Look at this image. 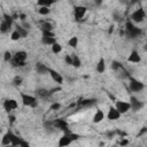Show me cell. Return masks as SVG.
<instances>
[{
    "label": "cell",
    "instance_id": "cell-24",
    "mask_svg": "<svg viewBox=\"0 0 147 147\" xmlns=\"http://www.w3.org/2000/svg\"><path fill=\"white\" fill-rule=\"evenodd\" d=\"M51 49H52V52L54 54H60L62 52V45L59 44L57 41H55L53 45H51Z\"/></svg>",
    "mask_w": 147,
    "mask_h": 147
},
{
    "label": "cell",
    "instance_id": "cell-35",
    "mask_svg": "<svg viewBox=\"0 0 147 147\" xmlns=\"http://www.w3.org/2000/svg\"><path fill=\"white\" fill-rule=\"evenodd\" d=\"M60 108H61V103H59V102H54L51 106V110H59Z\"/></svg>",
    "mask_w": 147,
    "mask_h": 147
},
{
    "label": "cell",
    "instance_id": "cell-27",
    "mask_svg": "<svg viewBox=\"0 0 147 147\" xmlns=\"http://www.w3.org/2000/svg\"><path fill=\"white\" fill-rule=\"evenodd\" d=\"M40 29H41V31H53V30H54L53 25H52L49 22H42Z\"/></svg>",
    "mask_w": 147,
    "mask_h": 147
},
{
    "label": "cell",
    "instance_id": "cell-13",
    "mask_svg": "<svg viewBox=\"0 0 147 147\" xmlns=\"http://www.w3.org/2000/svg\"><path fill=\"white\" fill-rule=\"evenodd\" d=\"M127 62H131V63H140V62H141V56H140V54L138 53V51L133 49V51L130 53V55H129V57H127Z\"/></svg>",
    "mask_w": 147,
    "mask_h": 147
},
{
    "label": "cell",
    "instance_id": "cell-45",
    "mask_svg": "<svg viewBox=\"0 0 147 147\" xmlns=\"http://www.w3.org/2000/svg\"><path fill=\"white\" fill-rule=\"evenodd\" d=\"M54 1H56V0H54Z\"/></svg>",
    "mask_w": 147,
    "mask_h": 147
},
{
    "label": "cell",
    "instance_id": "cell-40",
    "mask_svg": "<svg viewBox=\"0 0 147 147\" xmlns=\"http://www.w3.org/2000/svg\"><path fill=\"white\" fill-rule=\"evenodd\" d=\"M114 20H115L116 22H119V21L122 20V16H121V15H117V14L115 13V14H114Z\"/></svg>",
    "mask_w": 147,
    "mask_h": 147
},
{
    "label": "cell",
    "instance_id": "cell-19",
    "mask_svg": "<svg viewBox=\"0 0 147 147\" xmlns=\"http://www.w3.org/2000/svg\"><path fill=\"white\" fill-rule=\"evenodd\" d=\"M15 30L20 33V36H21V38H26L28 37V34H29V31L26 30V29H24L22 25H16V28H15Z\"/></svg>",
    "mask_w": 147,
    "mask_h": 147
},
{
    "label": "cell",
    "instance_id": "cell-12",
    "mask_svg": "<svg viewBox=\"0 0 147 147\" xmlns=\"http://www.w3.org/2000/svg\"><path fill=\"white\" fill-rule=\"evenodd\" d=\"M72 142V139H71V136H70V132H65L60 139H59V146L60 147H64V146H69L70 144Z\"/></svg>",
    "mask_w": 147,
    "mask_h": 147
},
{
    "label": "cell",
    "instance_id": "cell-20",
    "mask_svg": "<svg viewBox=\"0 0 147 147\" xmlns=\"http://www.w3.org/2000/svg\"><path fill=\"white\" fill-rule=\"evenodd\" d=\"M56 41V38L55 37H41V42L44 44V45H47V46H51V45H53L54 42Z\"/></svg>",
    "mask_w": 147,
    "mask_h": 147
},
{
    "label": "cell",
    "instance_id": "cell-15",
    "mask_svg": "<svg viewBox=\"0 0 147 147\" xmlns=\"http://www.w3.org/2000/svg\"><path fill=\"white\" fill-rule=\"evenodd\" d=\"M103 119H105V113H103L101 109H96V111L94 113V115H93V118H92L93 123L98 124V123H101Z\"/></svg>",
    "mask_w": 147,
    "mask_h": 147
},
{
    "label": "cell",
    "instance_id": "cell-10",
    "mask_svg": "<svg viewBox=\"0 0 147 147\" xmlns=\"http://www.w3.org/2000/svg\"><path fill=\"white\" fill-rule=\"evenodd\" d=\"M48 75L51 76V78L56 83V84H59V85H61V84H63V77H62V75L60 74V72H57L56 70H54V69H48Z\"/></svg>",
    "mask_w": 147,
    "mask_h": 147
},
{
    "label": "cell",
    "instance_id": "cell-11",
    "mask_svg": "<svg viewBox=\"0 0 147 147\" xmlns=\"http://www.w3.org/2000/svg\"><path fill=\"white\" fill-rule=\"evenodd\" d=\"M122 115L119 114V111L114 107V106H110L109 109H108V113H107V118L109 121H116L121 117Z\"/></svg>",
    "mask_w": 147,
    "mask_h": 147
},
{
    "label": "cell",
    "instance_id": "cell-22",
    "mask_svg": "<svg viewBox=\"0 0 147 147\" xmlns=\"http://www.w3.org/2000/svg\"><path fill=\"white\" fill-rule=\"evenodd\" d=\"M71 59H72V67L74 68H80V65H82V61H80V59L78 57V55H76V54H71Z\"/></svg>",
    "mask_w": 147,
    "mask_h": 147
},
{
    "label": "cell",
    "instance_id": "cell-14",
    "mask_svg": "<svg viewBox=\"0 0 147 147\" xmlns=\"http://www.w3.org/2000/svg\"><path fill=\"white\" fill-rule=\"evenodd\" d=\"M13 136H14V133H13L11 131H7V132L2 136L1 145H2V146H9V145H10V142H11Z\"/></svg>",
    "mask_w": 147,
    "mask_h": 147
},
{
    "label": "cell",
    "instance_id": "cell-2",
    "mask_svg": "<svg viewBox=\"0 0 147 147\" xmlns=\"http://www.w3.org/2000/svg\"><path fill=\"white\" fill-rule=\"evenodd\" d=\"M125 31H126V36L131 39L139 37L142 33V30L140 28H137L132 22H126L125 24Z\"/></svg>",
    "mask_w": 147,
    "mask_h": 147
},
{
    "label": "cell",
    "instance_id": "cell-36",
    "mask_svg": "<svg viewBox=\"0 0 147 147\" xmlns=\"http://www.w3.org/2000/svg\"><path fill=\"white\" fill-rule=\"evenodd\" d=\"M42 36L44 37H55L54 31H42Z\"/></svg>",
    "mask_w": 147,
    "mask_h": 147
},
{
    "label": "cell",
    "instance_id": "cell-26",
    "mask_svg": "<svg viewBox=\"0 0 147 147\" xmlns=\"http://www.w3.org/2000/svg\"><path fill=\"white\" fill-rule=\"evenodd\" d=\"M68 46L71 47V48H76L78 46V38L76 36L71 37L69 40H68Z\"/></svg>",
    "mask_w": 147,
    "mask_h": 147
},
{
    "label": "cell",
    "instance_id": "cell-4",
    "mask_svg": "<svg viewBox=\"0 0 147 147\" xmlns=\"http://www.w3.org/2000/svg\"><path fill=\"white\" fill-rule=\"evenodd\" d=\"M2 106H3L5 111L10 113V111H13V110L17 109V107H18V102H17V100H16V99L8 98V99H6V100L3 101Z\"/></svg>",
    "mask_w": 147,
    "mask_h": 147
},
{
    "label": "cell",
    "instance_id": "cell-5",
    "mask_svg": "<svg viewBox=\"0 0 147 147\" xmlns=\"http://www.w3.org/2000/svg\"><path fill=\"white\" fill-rule=\"evenodd\" d=\"M129 103H130V110L132 111H139L142 107H144V102L140 101L137 96L131 95L129 99Z\"/></svg>",
    "mask_w": 147,
    "mask_h": 147
},
{
    "label": "cell",
    "instance_id": "cell-38",
    "mask_svg": "<svg viewBox=\"0 0 147 147\" xmlns=\"http://www.w3.org/2000/svg\"><path fill=\"white\" fill-rule=\"evenodd\" d=\"M21 25H22V26H23V28H24V29H26V30H28V31H29V30H30V29H31V24H30V23H28V22H25V21H23V22H22V24H21Z\"/></svg>",
    "mask_w": 147,
    "mask_h": 147
},
{
    "label": "cell",
    "instance_id": "cell-23",
    "mask_svg": "<svg viewBox=\"0 0 147 147\" xmlns=\"http://www.w3.org/2000/svg\"><path fill=\"white\" fill-rule=\"evenodd\" d=\"M36 94H37L39 98L45 99V98H47L51 93H49V91H48V90H46V88H38V90L36 91Z\"/></svg>",
    "mask_w": 147,
    "mask_h": 147
},
{
    "label": "cell",
    "instance_id": "cell-9",
    "mask_svg": "<svg viewBox=\"0 0 147 147\" xmlns=\"http://www.w3.org/2000/svg\"><path fill=\"white\" fill-rule=\"evenodd\" d=\"M52 125H53V127H55V129H57V130H61V131H64V132H69V131H68V123H67L64 119H62V118L55 119V121L52 123Z\"/></svg>",
    "mask_w": 147,
    "mask_h": 147
},
{
    "label": "cell",
    "instance_id": "cell-1",
    "mask_svg": "<svg viewBox=\"0 0 147 147\" xmlns=\"http://www.w3.org/2000/svg\"><path fill=\"white\" fill-rule=\"evenodd\" d=\"M21 101H22V105L25 107H30V108H37L38 107L37 98L31 95V94H28V93L21 92Z\"/></svg>",
    "mask_w": 147,
    "mask_h": 147
},
{
    "label": "cell",
    "instance_id": "cell-30",
    "mask_svg": "<svg viewBox=\"0 0 147 147\" xmlns=\"http://www.w3.org/2000/svg\"><path fill=\"white\" fill-rule=\"evenodd\" d=\"M2 20H3V21H6L10 26H11V25H13V23H14V18H13V16H10V15H8V14H6V13H3Z\"/></svg>",
    "mask_w": 147,
    "mask_h": 147
},
{
    "label": "cell",
    "instance_id": "cell-28",
    "mask_svg": "<svg viewBox=\"0 0 147 147\" xmlns=\"http://www.w3.org/2000/svg\"><path fill=\"white\" fill-rule=\"evenodd\" d=\"M54 2H55L54 0H37L38 6H46V7H51Z\"/></svg>",
    "mask_w": 147,
    "mask_h": 147
},
{
    "label": "cell",
    "instance_id": "cell-39",
    "mask_svg": "<svg viewBox=\"0 0 147 147\" xmlns=\"http://www.w3.org/2000/svg\"><path fill=\"white\" fill-rule=\"evenodd\" d=\"M29 142L28 141H25L24 139H21V141H20V147H29Z\"/></svg>",
    "mask_w": 147,
    "mask_h": 147
},
{
    "label": "cell",
    "instance_id": "cell-33",
    "mask_svg": "<svg viewBox=\"0 0 147 147\" xmlns=\"http://www.w3.org/2000/svg\"><path fill=\"white\" fill-rule=\"evenodd\" d=\"M10 39L13 40V41H16V40H20L21 39V36H20V33L16 31V30H14L11 33H10Z\"/></svg>",
    "mask_w": 147,
    "mask_h": 147
},
{
    "label": "cell",
    "instance_id": "cell-37",
    "mask_svg": "<svg viewBox=\"0 0 147 147\" xmlns=\"http://www.w3.org/2000/svg\"><path fill=\"white\" fill-rule=\"evenodd\" d=\"M64 62H65L68 65H71V64H72V59H71V55H65V56H64Z\"/></svg>",
    "mask_w": 147,
    "mask_h": 147
},
{
    "label": "cell",
    "instance_id": "cell-31",
    "mask_svg": "<svg viewBox=\"0 0 147 147\" xmlns=\"http://www.w3.org/2000/svg\"><path fill=\"white\" fill-rule=\"evenodd\" d=\"M21 139H22V138H20L18 136L14 134V136H13V139H11V142H10V146H14V147L20 146V141H21Z\"/></svg>",
    "mask_w": 147,
    "mask_h": 147
},
{
    "label": "cell",
    "instance_id": "cell-44",
    "mask_svg": "<svg viewBox=\"0 0 147 147\" xmlns=\"http://www.w3.org/2000/svg\"><path fill=\"white\" fill-rule=\"evenodd\" d=\"M100 1H101V0H98V3H100Z\"/></svg>",
    "mask_w": 147,
    "mask_h": 147
},
{
    "label": "cell",
    "instance_id": "cell-21",
    "mask_svg": "<svg viewBox=\"0 0 147 147\" xmlns=\"http://www.w3.org/2000/svg\"><path fill=\"white\" fill-rule=\"evenodd\" d=\"M11 29V26L6 22V21H1L0 22V33H7L9 30Z\"/></svg>",
    "mask_w": 147,
    "mask_h": 147
},
{
    "label": "cell",
    "instance_id": "cell-34",
    "mask_svg": "<svg viewBox=\"0 0 147 147\" xmlns=\"http://www.w3.org/2000/svg\"><path fill=\"white\" fill-rule=\"evenodd\" d=\"M11 59H13V54H11L9 51H6V52L3 53V60H5L6 62H9Z\"/></svg>",
    "mask_w": 147,
    "mask_h": 147
},
{
    "label": "cell",
    "instance_id": "cell-18",
    "mask_svg": "<svg viewBox=\"0 0 147 147\" xmlns=\"http://www.w3.org/2000/svg\"><path fill=\"white\" fill-rule=\"evenodd\" d=\"M106 70V61L103 57H100L98 63H96V72L98 74H103Z\"/></svg>",
    "mask_w": 147,
    "mask_h": 147
},
{
    "label": "cell",
    "instance_id": "cell-41",
    "mask_svg": "<svg viewBox=\"0 0 147 147\" xmlns=\"http://www.w3.org/2000/svg\"><path fill=\"white\" fill-rule=\"evenodd\" d=\"M127 144H129V141H127V140H123V141H121V142H119V145H121V146H125V145H127Z\"/></svg>",
    "mask_w": 147,
    "mask_h": 147
},
{
    "label": "cell",
    "instance_id": "cell-8",
    "mask_svg": "<svg viewBox=\"0 0 147 147\" xmlns=\"http://www.w3.org/2000/svg\"><path fill=\"white\" fill-rule=\"evenodd\" d=\"M87 11V8L85 6H75L74 7V16L76 20H82Z\"/></svg>",
    "mask_w": 147,
    "mask_h": 147
},
{
    "label": "cell",
    "instance_id": "cell-42",
    "mask_svg": "<svg viewBox=\"0 0 147 147\" xmlns=\"http://www.w3.org/2000/svg\"><path fill=\"white\" fill-rule=\"evenodd\" d=\"M113 28H114V26H110V29H109V31H108V32H109V33H111V32H113V30H114V29H113Z\"/></svg>",
    "mask_w": 147,
    "mask_h": 147
},
{
    "label": "cell",
    "instance_id": "cell-25",
    "mask_svg": "<svg viewBox=\"0 0 147 147\" xmlns=\"http://www.w3.org/2000/svg\"><path fill=\"white\" fill-rule=\"evenodd\" d=\"M38 13L42 16H46L51 13V7H46V6H39L38 8Z\"/></svg>",
    "mask_w": 147,
    "mask_h": 147
},
{
    "label": "cell",
    "instance_id": "cell-43",
    "mask_svg": "<svg viewBox=\"0 0 147 147\" xmlns=\"http://www.w3.org/2000/svg\"><path fill=\"white\" fill-rule=\"evenodd\" d=\"M1 21H2V17H0V22H1Z\"/></svg>",
    "mask_w": 147,
    "mask_h": 147
},
{
    "label": "cell",
    "instance_id": "cell-17",
    "mask_svg": "<svg viewBox=\"0 0 147 147\" xmlns=\"http://www.w3.org/2000/svg\"><path fill=\"white\" fill-rule=\"evenodd\" d=\"M36 71H37V74H39V75H46V74H48V67L47 65H45L44 63H37L36 64Z\"/></svg>",
    "mask_w": 147,
    "mask_h": 147
},
{
    "label": "cell",
    "instance_id": "cell-6",
    "mask_svg": "<svg viewBox=\"0 0 147 147\" xmlns=\"http://www.w3.org/2000/svg\"><path fill=\"white\" fill-rule=\"evenodd\" d=\"M145 17H146V14H145L144 9L139 8L131 14V22L132 23H141V22H144Z\"/></svg>",
    "mask_w": 147,
    "mask_h": 147
},
{
    "label": "cell",
    "instance_id": "cell-7",
    "mask_svg": "<svg viewBox=\"0 0 147 147\" xmlns=\"http://www.w3.org/2000/svg\"><path fill=\"white\" fill-rule=\"evenodd\" d=\"M114 107L119 111L121 115L126 114V113L130 110V103H129L127 101H124V100H117V101L115 102V106H114Z\"/></svg>",
    "mask_w": 147,
    "mask_h": 147
},
{
    "label": "cell",
    "instance_id": "cell-29",
    "mask_svg": "<svg viewBox=\"0 0 147 147\" xmlns=\"http://www.w3.org/2000/svg\"><path fill=\"white\" fill-rule=\"evenodd\" d=\"M110 68L114 70V71H117L122 68V63L119 61H116V60H113L111 63H110Z\"/></svg>",
    "mask_w": 147,
    "mask_h": 147
},
{
    "label": "cell",
    "instance_id": "cell-16",
    "mask_svg": "<svg viewBox=\"0 0 147 147\" xmlns=\"http://www.w3.org/2000/svg\"><path fill=\"white\" fill-rule=\"evenodd\" d=\"M13 56H14V59H16L17 61L25 62L26 59H28V53H26L25 51H17Z\"/></svg>",
    "mask_w": 147,
    "mask_h": 147
},
{
    "label": "cell",
    "instance_id": "cell-3",
    "mask_svg": "<svg viewBox=\"0 0 147 147\" xmlns=\"http://www.w3.org/2000/svg\"><path fill=\"white\" fill-rule=\"evenodd\" d=\"M129 87L132 92H141L144 88H145V84L139 80V79H136L133 77H129Z\"/></svg>",
    "mask_w": 147,
    "mask_h": 147
},
{
    "label": "cell",
    "instance_id": "cell-32",
    "mask_svg": "<svg viewBox=\"0 0 147 147\" xmlns=\"http://www.w3.org/2000/svg\"><path fill=\"white\" fill-rule=\"evenodd\" d=\"M22 83H23V78H22L21 76H15V77L13 78V84H14L15 86H20Z\"/></svg>",
    "mask_w": 147,
    "mask_h": 147
}]
</instances>
